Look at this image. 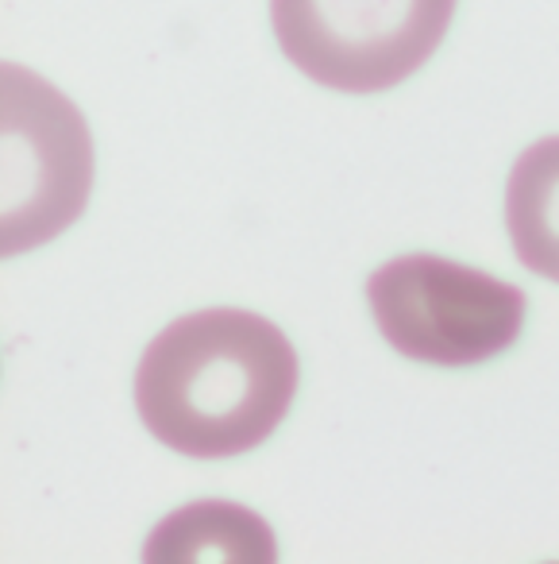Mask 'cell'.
Listing matches in <instances>:
<instances>
[{
    "label": "cell",
    "instance_id": "obj_1",
    "mask_svg": "<svg viewBox=\"0 0 559 564\" xmlns=\"http://www.w3.org/2000/svg\"><path fill=\"white\" fill-rule=\"evenodd\" d=\"M297 379V352L274 322L251 310H197L147 345L135 410L174 453L228 460L286 422Z\"/></svg>",
    "mask_w": 559,
    "mask_h": 564
},
{
    "label": "cell",
    "instance_id": "obj_2",
    "mask_svg": "<svg viewBox=\"0 0 559 564\" xmlns=\"http://www.w3.org/2000/svg\"><path fill=\"white\" fill-rule=\"evenodd\" d=\"M366 302L390 348L432 368H471L520 337L528 299L479 267L413 251L366 279Z\"/></svg>",
    "mask_w": 559,
    "mask_h": 564
},
{
    "label": "cell",
    "instance_id": "obj_3",
    "mask_svg": "<svg viewBox=\"0 0 559 564\" xmlns=\"http://www.w3.org/2000/svg\"><path fill=\"white\" fill-rule=\"evenodd\" d=\"M456 0H271L286 63L336 94H386L440 51Z\"/></svg>",
    "mask_w": 559,
    "mask_h": 564
},
{
    "label": "cell",
    "instance_id": "obj_4",
    "mask_svg": "<svg viewBox=\"0 0 559 564\" xmlns=\"http://www.w3.org/2000/svg\"><path fill=\"white\" fill-rule=\"evenodd\" d=\"M4 259L55 240L94 186V140L81 112L17 63H4Z\"/></svg>",
    "mask_w": 559,
    "mask_h": 564
},
{
    "label": "cell",
    "instance_id": "obj_5",
    "mask_svg": "<svg viewBox=\"0 0 559 564\" xmlns=\"http://www.w3.org/2000/svg\"><path fill=\"white\" fill-rule=\"evenodd\" d=\"M143 561L151 564H189V561H278V541L271 525L248 507L205 499L174 510L155 525L143 545Z\"/></svg>",
    "mask_w": 559,
    "mask_h": 564
},
{
    "label": "cell",
    "instance_id": "obj_6",
    "mask_svg": "<svg viewBox=\"0 0 559 564\" xmlns=\"http://www.w3.org/2000/svg\"><path fill=\"white\" fill-rule=\"evenodd\" d=\"M505 228L520 267L559 282V135L517 155L505 182Z\"/></svg>",
    "mask_w": 559,
    "mask_h": 564
}]
</instances>
